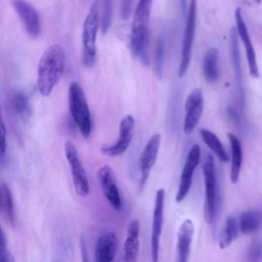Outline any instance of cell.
<instances>
[{
  "instance_id": "cell-1",
  "label": "cell",
  "mask_w": 262,
  "mask_h": 262,
  "mask_svg": "<svg viewBox=\"0 0 262 262\" xmlns=\"http://www.w3.org/2000/svg\"><path fill=\"white\" fill-rule=\"evenodd\" d=\"M66 68V53L61 45L53 44L42 54L37 69V88L41 95L49 96L58 84Z\"/></svg>"
},
{
  "instance_id": "cell-2",
  "label": "cell",
  "mask_w": 262,
  "mask_h": 262,
  "mask_svg": "<svg viewBox=\"0 0 262 262\" xmlns=\"http://www.w3.org/2000/svg\"><path fill=\"white\" fill-rule=\"evenodd\" d=\"M152 0H139L134 12L131 33L130 50L133 57L138 58L144 66L149 64L148 38H149V16Z\"/></svg>"
},
{
  "instance_id": "cell-3",
  "label": "cell",
  "mask_w": 262,
  "mask_h": 262,
  "mask_svg": "<svg viewBox=\"0 0 262 262\" xmlns=\"http://www.w3.org/2000/svg\"><path fill=\"white\" fill-rule=\"evenodd\" d=\"M69 107L73 121L83 137L88 138L92 130L91 114L83 88L77 82L69 86Z\"/></svg>"
},
{
  "instance_id": "cell-4",
  "label": "cell",
  "mask_w": 262,
  "mask_h": 262,
  "mask_svg": "<svg viewBox=\"0 0 262 262\" xmlns=\"http://www.w3.org/2000/svg\"><path fill=\"white\" fill-rule=\"evenodd\" d=\"M100 27V4L94 2L84 20L82 42H83V63L92 67L96 59V36Z\"/></svg>"
},
{
  "instance_id": "cell-5",
  "label": "cell",
  "mask_w": 262,
  "mask_h": 262,
  "mask_svg": "<svg viewBox=\"0 0 262 262\" xmlns=\"http://www.w3.org/2000/svg\"><path fill=\"white\" fill-rule=\"evenodd\" d=\"M205 183L204 217L208 224H211L216 216L217 209V178L215 161L212 155H208L203 166Z\"/></svg>"
},
{
  "instance_id": "cell-6",
  "label": "cell",
  "mask_w": 262,
  "mask_h": 262,
  "mask_svg": "<svg viewBox=\"0 0 262 262\" xmlns=\"http://www.w3.org/2000/svg\"><path fill=\"white\" fill-rule=\"evenodd\" d=\"M64 155L69 163L73 184L77 194L82 198L87 196L90 192L89 179L81 161L79 151L71 140H67L64 142Z\"/></svg>"
},
{
  "instance_id": "cell-7",
  "label": "cell",
  "mask_w": 262,
  "mask_h": 262,
  "mask_svg": "<svg viewBox=\"0 0 262 262\" xmlns=\"http://www.w3.org/2000/svg\"><path fill=\"white\" fill-rule=\"evenodd\" d=\"M196 0H191L188 11L187 18L185 24V29L183 32L182 44H181V54H180V63L178 69V76L183 77L190 64L191 59V49L195 35V27H196Z\"/></svg>"
},
{
  "instance_id": "cell-8",
  "label": "cell",
  "mask_w": 262,
  "mask_h": 262,
  "mask_svg": "<svg viewBox=\"0 0 262 262\" xmlns=\"http://www.w3.org/2000/svg\"><path fill=\"white\" fill-rule=\"evenodd\" d=\"M200 159H201V147L198 144H193L190 147L186 156L185 163L182 167L179 186L175 196L176 203H181L188 194L189 189L191 187L193 174L199 165Z\"/></svg>"
},
{
  "instance_id": "cell-9",
  "label": "cell",
  "mask_w": 262,
  "mask_h": 262,
  "mask_svg": "<svg viewBox=\"0 0 262 262\" xmlns=\"http://www.w3.org/2000/svg\"><path fill=\"white\" fill-rule=\"evenodd\" d=\"M164 204H165V189L159 188L156 192L155 208L151 221V236H150V251L151 260L157 262L160 252V238L162 234L164 221Z\"/></svg>"
},
{
  "instance_id": "cell-10",
  "label": "cell",
  "mask_w": 262,
  "mask_h": 262,
  "mask_svg": "<svg viewBox=\"0 0 262 262\" xmlns=\"http://www.w3.org/2000/svg\"><path fill=\"white\" fill-rule=\"evenodd\" d=\"M135 120L131 115L123 117L119 128V137L114 144L101 147V152L107 157H117L124 154L129 147L134 134Z\"/></svg>"
},
{
  "instance_id": "cell-11",
  "label": "cell",
  "mask_w": 262,
  "mask_h": 262,
  "mask_svg": "<svg viewBox=\"0 0 262 262\" xmlns=\"http://www.w3.org/2000/svg\"><path fill=\"white\" fill-rule=\"evenodd\" d=\"M184 108L185 116L182 128L184 134L188 135L192 133V131L195 129L203 114L204 97L201 89H194L188 94L184 104Z\"/></svg>"
},
{
  "instance_id": "cell-12",
  "label": "cell",
  "mask_w": 262,
  "mask_h": 262,
  "mask_svg": "<svg viewBox=\"0 0 262 262\" xmlns=\"http://www.w3.org/2000/svg\"><path fill=\"white\" fill-rule=\"evenodd\" d=\"M97 177L101 190L108 204L115 211H120L122 208V199L114 171L111 166L103 165L100 167L97 172Z\"/></svg>"
},
{
  "instance_id": "cell-13",
  "label": "cell",
  "mask_w": 262,
  "mask_h": 262,
  "mask_svg": "<svg viewBox=\"0 0 262 262\" xmlns=\"http://www.w3.org/2000/svg\"><path fill=\"white\" fill-rule=\"evenodd\" d=\"M161 145V135L154 134L146 142L144 148L141 151L139 159V188L142 189L149 176L151 168L157 160L159 148Z\"/></svg>"
},
{
  "instance_id": "cell-14",
  "label": "cell",
  "mask_w": 262,
  "mask_h": 262,
  "mask_svg": "<svg viewBox=\"0 0 262 262\" xmlns=\"http://www.w3.org/2000/svg\"><path fill=\"white\" fill-rule=\"evenodd\" d=\"M12 4L27 34L32 38H37L41 32L40 17L37 10L25 0H13Z\"/></svg>"
},
{
  "instance_id": "cell-15",
  "label": "cell",
  "mask_w": 262,
  "mask_h": 262,
  "mask_svg": "<svg viewBox=\"0 0 262 262\" xmlns=\"http://www.w3.org/2000/svg\"><path fill=\"white\" fill-rule=\"evenodd\" d=\"M234 16H235V24H236V29L235 30H236L237 36L242 40V42L244 44V47H245L246 57H247V61H248L250 75L254 78H258L259 77V70H258L255 49H254V46L252 44V41H251L249 32H248L246 23L244 20L242 10L239 8H237L235 10V15Z\"/></svg>"
},
{
  "instance_id": "cell-16",
  "label": "cell",
  "mask_w": 262,
  "mask_h": 262,
  "mask_svg": "<svg viewBox=\"0 0 262 262\" xmlns=\"http://www.w3.org/2000/svg\"><path fill=\"white\" fill-rule=\"evenodd\" d=\"M194 233V225L190 219H185L179 226L176 244V261L186 262L190 254L191 242Z\"/></svg>"
},
{
  "instance_id": "cell-17",
  "label": "cell",
  "mask_w": 262,
  "mask_h": 262,
  "mask_svg": "<svg viewBox=\"0 0 262 262\" xmlns=\"http://www.w3.org/2000/svg\"><path fill=\"white\" fill-rule=\"evenodd\" d=\"M118 239L113 231L100 235L95 245V260L97 262H112L115 259Z\"/></svg>"
},
{
  "instance_id": "cell-18",
  "label": "cell",
  "mask_w": 262,
  "mask_h": 262,
  "mask_svg": "<svg viewBox=\"0 0 262 262\" xmlns=\"http://www.w3.org/2000/svg\"><path fill=\"white\" fill-rule=\"evenodd\" d=\"M139 231L140 223L137 219L130 221L126 239L124 242V260L128 262H133L137 260L139 253Z\"/></svg>"
},
{
  "instance_id": "cell-19",
  "label": "cell",
  "mask_w": 262,
  "mask_h": 262,
  "mask_svg": "<svg viewBox=\"0 0 262 262\" xmlns=\"http://www.w3.org/2000/svg\"><path fill=\"white\" fill-rule=\"evenodd\" d=\"M229 144H230V152H231V164H230V181L231 183H236L242 169L243 164V148L239 139L233 133L227 134Z\"/></svg>"
},
{
  "instance_id": "cell-20",
  "label": "cell",
  "mask_w": 262,
  "mask_h": 262,
  "mask_svg": "<svg viewBox=\"0 0 262 262\" xmlns=\"http://www.w3.org/2000/svg\"><path fill=\"white\" fill-rule=\"evenodd\" d=\"M238 222V229L242 233L248 234L255 232L262 226V211L259 209H249L244 211Z\"/></svg>"
},
{
  "instance_id": "cell-21",
  "label": "cell",
  "mask_w": 262,
  "mask_h": 262,
  "mask_svg": "<svg viewBox=\"0 0 262 262\" xmlns=\"http://www.w3.org/2000/svg\"><path fill=\"white\" fill-rule=\"evenodd\" d=\"M230 48H231V58H232V66L234 71V76L236 79L237 87H238V95L241 103H245V94L243 89V82H242V70H241V57H239V49L237 43V33L235 29L231 30L230 34Z\"/></svg>"
},
{
  "instance_id": "cell-22",
  "label": "cell",
  "mask_w": 262,
  "mask_h": 262,
  "mask_svg": "<svg viewBox=\"0 0 262 262\" xmlns=\"http://www.w3.org/2000/svg\"><path fill=\"white\" fill-rule=\"evenodd\" d=\"M203 73L208 83H215L219 79L218 51L215 48L209 49L203 58Z\"/></svg>"
},
{
  "instance_id": "cell-23",
  "label": "cell",
  "mask_w": 262,
  "mask_h": 262,
  "mask_svg": "<svg viewBox=\"0 0 262 262\" xmlns=\"http://www.w3.org/2000/svg\"><path fill=\"white\" fill-rule=\"evenodd\" d=\"M200 135L203 139V141L205 142V144L213 151V154L221 161V162H228L229 161V157L222 144V142L220 141V139L218 138V136L213 133L212 131L208 130V129H201L200 130Z\"/></svg>"
},
{
  "instance_id": "cell-24",
  "label": "cell",
  "mask_w": 262,
  "mask_h": 262,
  "mask_svg": "<svg viewBox=\"0 0 262 262\" xmlns=\"http://www.w3.org/2000/svg\"><path fill=\"white\" fill-rule=\"evenodd\" d=\"M10 105L15 115H17L23 121H27L32 116V107L28 96L21 92L16 91L10 97Z\"/></svg>"
},
{
  "instance_id": "cell-25",
  "label": "cell",
  "mask_w": 262,
  "mask_h": 262,
  "mask_svg": "<svg viewBox=\"0 0 262 262\" xmlns=\"http://www.w3.org/2000/svg\"><path fill=\"white\" fill-rule=\"evenodd\" d=\"M238 222L234 216H229L226 218L225 225L221 231L219 237V247L220 249L228 248L238 235Z\"/></svg>"
},
{
  "instance_id": "cell-26",
  "label": "cell",
  "mask_w": 262,
  "mask_h": 262,
  "mask_svg": "<svg viewBox=\"0 0 262 262\" xmlns=\"http://www.w3.org/2000/svg\"><path fill=\"white\" fill-rule=\"evenodd\" d=\"M113 3L114 0H101L100 5V29L104 35L107 33L113 18Z\"/></svg>"
},
{
  "instance_id": "cell-27",
  "label": "cell",
  "mask_w": 262,
  "mask_h": 262,
  "mask_svg": "<svg viewBox=\"0 0 262 262\" xmlns=\"http://www.w3.org/2000/svg\"><path fill=\"white\" fill-rule=\"evenodd\" d=\"M1 204L3 206V209L5 211V214L7 218L10 220V222L14 221V205H13V199L11 191L9 187L6 184H3L1 187Z\"/></svg>"
},
{
  "instance_id": "cell-28",
  "label": "cell",
  "mask_w": 262,
  "mask_h": 262,
  "mask_svg": "<svg viewBox=\"0 0 262 262\" xmlns=\"http://www.w3.org/2000/svg\"><path fill=\"white\" fill-rule=\"evenodd\" d=\"M164 52H165V44L163 39H160L156 48V58H155V70L158 77L161 78L163 71V62H164Z\"/></svg>"
},
{
  "instance_id": "cell-29",
  "label": "cell",
  "mask_w": 262,
  "mask_h": 262,
  "mask_svg": "<svg viewBox=\"0 0 262 262\" xmlns=\"http://www.w3.org/2000/svg\"><path fill=\"white\" fill-rule=\"evenodd\" d=\"M248 260L250 261H260L262 259V242H254L248 250Z\"/></svg>"
},
{
  "instance_id": "cell-30",
  "label": "cell",
  "mask_w": 262,
  "mask_h": 262,
  "mask_svg": "<svg viewBox=\"0 0 262 262\" xmlns=\"http://www.w3.org/2000/svg\"><path fill=\"white\" fill-rule=\"evenodd\" d=\"M6 150V128L1 114L0 107V154H4Z\"/></svg>"
},
{
  "instance_id": "cell-31",
  "label": "cell",
  "mask_w": 262,
  "mask_h": 262,
  "mask_svg": "<svg viewBox=\"0 0 262 262\" xmlns=\"http://www.w3.org/2000/svg\"><path fill=\"white\" fill-rule=\"evenodd\" d=\"M133 0H121L120 4V14L123 19H127L131 13Z\"/></svg>"
},
{
  "instance_id": "cell-32",
  "label": "cell",
  "mask_w": 262,
  "mask_h": 262,
  "mask_svg": "<svg viewBox=\"0 0 262 262\" xmlns=\"http://www.w3.org/2000/svg\"><path fill=\"white\" fill-rule=\"evenodd\" d=\"M14 258L12 254L9 252L6 246H0V261L3 262H10L13 261Z\"/></svg>"
},
{
  "instance_id": "cell-33",
  "label": "cell",
  "mask_w": 262,
  "mask_h": 262,
  "mask_svg": "<svg viewBox=\"0 0 262 262\" xmlns=\"http://www.w3.org/2000/svg\"><path fill=\"white\" fill-rule=\"evenodd\" d=\"M0 246H7V242H6V235H5L4 231L2 230L1 226H0Z\"/></svg>"
},
{
  "instance_id": "cell-34",
  "label": "cell",
  "mask_w": 262,
  "mask_h": 262,
  "mask_svg": "<svg viewBox=\"0 0 262 262\" xmlns=\"http://www.w3.org/2000/svg\"><path fill=\"white\" fill-rule=\"evenodd\" d=\"M185 4H186V0H180V5H181V8L183 11L185 9Z\"/></svg>"
},
{
  "instance_id": "cell-35",
  "label": "cell",
  "mask_w": 262,
  "mask_h": 262,
  "mask_svg": "<svg viewBox=\"0 0 262 262\" xmlns=\"http://www.w3.org/2000/svg\"><path fill=\"white\" fill-rule=\"evenodd\" d=\"M254 1H255V2H256V3H258V4H259V3H260V2H261V0H254Z\"/></svg>"
},
{
  "instance_id": "cell-36",
  "label": "cell",
  "mask_w": 262,
  "mask_h": 262,
  "mask_svg": "<svg viewBox=\"0 0 262 262\" xmlns=\"http://www.w3.org/2000/svg\"><path fill=\"white\" fill-rule=\"evenodd\" d=\"M0 195H1V189H0Z\"/></svg>"
}]
</instances>
